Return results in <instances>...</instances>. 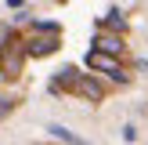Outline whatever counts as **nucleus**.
I'll list each match as a JSON object with an SVG mask.
<instances>
[{
    "label": "nucleus",
    "instance_id": "39448f33",
    "mask_svg": "<svg viewBox=\"0 0 148 145\" xmlns=\"http://www.w3.org/2000/svg\"><path fill=\"white\" fill-rule=\"evenodd\" d=\"M94 44H98V51H108V55H119V51H123V40H119L116 33H108V36L101 33V36H98Z\"/></svg>",
    "mask_w": 148,
    "mask_h": 145
},
{
    "label": "nucleus",
    "instance_id": "20e7f679",
    "mask_svg": "<svg viewBox=\"0 0 148 145\" xmlns=\"http://www.w3.org/2000/svg\"><path fill=\"white\" fill-rule=\"evenodd\" d=\"M22 55H25V47H18V44H11V47H7V58H4V72H7V76H18Z\"/></svg>",
    "mask_w": 148,
    "mask_h": 145
},
{
    "label": "nucleus",
    "instance_id": "f257e3e1",
    "mask_svg": "<svg viewBox=\"0 0 148 145\" xmlns=\"http://www.w3.org/2000/svg\"><path fill=\"white\" fill-rule=\"evenodd\" d=\"M87 65H90V69H101V72H108V76H116V80H127L123 65L116 62V55H108V51H98V47H94L90 55H87Z\"/></svg>",
    "mask_w": 148,
    "mask_h": 145
},
{
    "label": "nucleus",
    "instance_id": "423d86ee",
    "mask_svg": "<svg viewBox=\"0 0 148 145\" xmlns=\"http://www.w3.org/2000/svg\"><path fill=\"white\" fill-rule=\"evenodd\" d=\"M47 130H51V134H54V138H62V142H69V145H87L83 138H76V134H72L69 127H62V123H51Z\"/></svg>",
    "mask_w": 148,
    "mask_h": 145
},
{
    "label": "nucleus",
    "instance_id": "7ed1b4c3",
    "mask_svg": "<svg viewBox=\"0 0 148 145\" xmlns=\"http://www.w3.org/2000/svg\"><path fill=\"white\" fill-rule=\"evenodd\" d=\"M72 87H76V94H83L87 102H101V94H105L98 80H87V76H76V84H72Z\"/></svg>",
    "mask_w": 148,
    "mask_h": 145
},
{
    "label": "nucleus",
    "instance_id": "0eeeda50",
    "mask_svg": "<svg viewBox=\"0 0 148 145\" xmlns=\"http://www.w3.org/2000/svg\"><path fill=\"white\" fill-rule=\"evenodd\" d=\"M105 26H112V29H127V22L119 18V11H108V18H105Z\"/></svg>",
    "mask_w": 148,
    "mask_h": 145
},
{
    "label": "nucleus",
    "instance_id": "6e6552de",
    "mask_svg": "<svg viewBox=\"0 0 148 145\" xmlns=\"http://www.w3.org/2000/svg\"><path fill=\"white\" fill-rule=\"evenodd\" d=\"M0 113H7V102H4V98H0Z\"/></svg>",
    "mask_w": 148,
    "mask_h": 145
},
{
    "label": "nucleus",
    "instance_id": "f03ea898",
    "mask_svg": "<svg viewBox=\"0 0 148 145\" xmlns=\"http://www.w3.org/2000/svg\"><path fill=\"white\" fill-rule=\"evenodd\" d=\"M54 51H58V33H54V29H43V36H36V40L25 44V55H33V58L54 55Z\"/></svg>",
    "mask_w": 148,
    "mask_h": 145
}]
</instances>
